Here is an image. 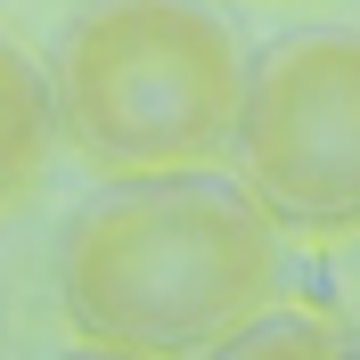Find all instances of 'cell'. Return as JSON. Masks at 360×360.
Returning a JSON list of instances; mask_svg holds the SVG:
<instances>
[{
	"instance_id": "cell-3",
	"label": "cell",
	"mask_w": 360,
	"mask_h": 360,
	"mask_svg": "<svg viewBox=\"0 0 360 360\" xmlns=\"http://www.w3.org/2000/svg\"><path fill=\"white\" fill-rule=\"evenodd\" d=\"M229 172L303 246L360 238V25H295L246 49Z\"/></svg>"
},
{
	"instance_id": "cell-2",
	"label": "cell",
	"mask_w": 360,
	"mask_h": 360,
	"mask_svg": "<svg viewBox=\"0 0 360 360\" xmlns=\"http://www.w3.org/2000/svg\"><path fill=\"white\" fill-rule=\"evenodd\" d=\"M58 139L90 172L229 164L246 41L213 0H82L49 49Z\"/></svg>"
},
{
	"instance_id": "cell-1",
	"label": "cell",
	"mask_w": 360,
	"mask_h": 360,
	"mask_svg": "<svg viewBox=\"0 0 360 360\" xmlns=\"http://www.w3.org/2000/svg\"><path fill=\"white\" fill-rule=\"evenodd\" d=\"M278 295L287 229L221 164L107 180L58 229V311L90 352H221Z\"/></svg>"
},
{
	"instance_id": "cell-5",
	"label": "cell",
	"mask_w": 360,
	"mask_h": 360,
	"mask_svg": "<svg viewBox=\"0 0 360 360\" xmlns=\"http://www.w3.org/2000/svg\"><path fill=\"white\" fill-rule=\"evenodd\" d=\"M221 352H344V328L319 319V311H287V295H278V303H262Z\"/></svg>"
},
{
	"instance_id": "cell-4",
	"label": "cell",
	"mask_w": 360,
	"mask_h": 360,
	"mask_svg": "<svg viewBox=\"0 0 360 360\" xmlns=\"http://www.w3.org/2000/svg\"><path fill=\"white\" fill-rule=\"evenodd\" d=\"M49 148H58V98H49V66L17 33H0V205H17L41 180Z\"/></svg>"
}]
</instances>
